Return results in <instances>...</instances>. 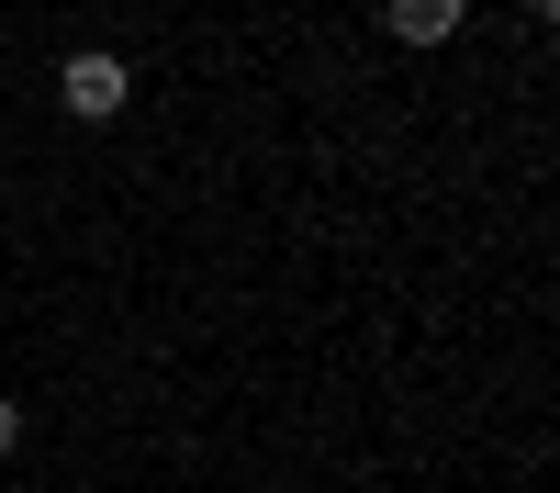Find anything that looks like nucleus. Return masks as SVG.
<instances>
[{
    "mask_svg": "<svg viewBox=\"0 0 560 493\" xmlns=\"http://www.w3.org/2000/svg\"><path fill=\"white\" fill-rule=\"evenodd\" d=\"M57 102H68V113H79V124H113V113H124V102H135V68H124V57H113V45H79V57H68V68H57Z\"/></svg>",
    "mask_w": 560,
    "mask_h": 493,
    "instance_id": "nucleus-1",
    "label": "nucleus"
},
{
    "mask_svg": "<svg viewBox=\"0 0 560 493\" xmlns=\"http://www.w3.org/2000/svg\"><path fill=\"white\" fill-rule=\"evenodd\" d=\"M382 23H393L404 45H448L459 23H471V0H382Z\"/></svg>",
    "mask_w": 560,
    "mask_h": 493,
    "instance_id": "nucleus-2",
    "label": "nucleus"
},
{
    "mask_svg": "<svg viewBox=\"0 0 560 493\" xmlns=\"http://www.w3.org/2000/svg\"><path fill=\"white\" fill-rule=\"evenodd\" d=\"M12 448H23V403L0 392V460H12Z\"/></svg>",
    "mask_w": 560,
    "mask_h": 493,
    "instance_id": "nucleus-3",
    "label": "nucleus"
}]
</instances>
